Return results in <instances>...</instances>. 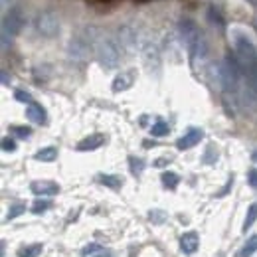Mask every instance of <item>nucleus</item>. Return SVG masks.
Here are the masks:
<instances>
[{
  "label": "nucleus",
  "mask_w": 257,
  "mask_h": 257,
  "mask_svg": "<svg viewBox=\"0 0 257 257\" xmlns=\"http://www.w3.org/2000/svg\"><path fill=\"white\" fill-rule=\"evenodd\" d=\"M149 218H151V222L161 224V222H164V212H161V210H155V212H151V214H149Z\"/></svg>",
  "instance_id": "nucleus-27"
},
{
  "label": "nucleus",
  "mask_w": 257,
  "mask_h": 257,
  "mask_svg": "<svg viewBox=\"0 0 257 257\" xmlns=\"http://www.w3.org/2000/svg\"><path fill=\"white\" fill-rule=\"evenodd\" d=\"M30 188L36 196H54V194L60 192V186L56 182H50V180H36V182H32Z\"/></svg>",
  "instance_id": "nucleus-7"
},
{
  "label": "nucleus",
  "mask_w": 257,
  "mask_h": 257,
  "mask_svg": "<svg viewBox=\"0 0 257 257\" xmlns=\"http://www.w3.org/2000/svg\"><path fill=\"white\" fill-rule=\"evenodd\" d=\"M97 62L105 69H115L121 62V48L113 38H101L95 46Z\"/></svg>",
  "instance_id": "nucleus-2"
},
{
  "label": "nucleus",
  "mask_w": 257,
  "mask_h": 257,
  "mask_svg": "<svg viewBox=\"0 0 257 257\" xmlns=\"http://www.w3.org/2000/svg\"><path fill=\"white\" fill-rule=\"evenodd\" d=\"M48 208H50V202H48V200H36L32 204L34 214H42V212H46Z\"/></svg>",
  "instance_id": "nucleus-24"
},
{
  "label": "nucleus",
  "mask_w": 257,
  "mask_h": 257,
  "mask_svg": "<svg viewBox=\"0 0 257 257\" xmlns=\"http://www.w3.org/2000/svg\"><path fill=\"white\" fill-rule=\"evenodd\" d=\"M255 220H257V204H251L249 210H247V216L243 220V231H247L251 225L255 224Z\"/></svg>",
  "instance_id": "nucleus-18"
},
{
  "label": "nucleus",
  "mask_w": 257,
  "mask_h": 257,
  "mask_svg": "<svg viewBox=\"0 0 257 257\" xmlns=\"http://www.w3.org/2000/svg\"><path fill=\"white\" fill-rule=\"evenodd\" d=\"M180 36H182V40H184L188 52L192 54L194 58H198V56L202 58V56L206 54L204 36H202V32L198 30V26L194 24L192 20H188V18L180 20Z\"/></svg>",
  "instance_id": "nucleus-1"
},
{
  "label": "nucleus",
  "mask_w": 257,
  "mask_h": 257,
  "mask_svg": "<svg viewBox=\"0 0 257 257\" xmlns=\"http://www.w3.org/2000/svg\"><path fill=\"white\" fill-rule=\"evenodd\" d=\"M2 151H4V153H14V151H16V143H14L10 137H4V139H2Z\"/></svg>",
  "instance_id": "nucleus-25"
},
{
  "label": "nucleus",
  "mask_w": 257,
  "mask_h": 257,
  "mask_svg": "<svg viewBox=\"0 0 257 257\" xmlns=\"http://www.w3.org/2000/svg\"><path fill=\"white\" fill-rule=\"evenodd\" d=\"M14 97H16L18 101H22V103H28V105H30V103H34L32 97H30V93H26V91H20V89L14 93Z\"/></svg>",
  "instance_id": "nucleus-26"
},
{
  "label": "nucleus",
  "mask_w": 257,
  "mask_h": 257,
  "mask_svg": "<svg viewBox=\"0 0 257 257\" xmlns=\"http://www.w3.org/2000/svg\"><path fill=\"white\" fill-rule=\"evenodd\" d=\"M103 143H105V135L95 133V135H89V137L81 139V141L77 143V151H81V153H85V151H95Z\"/></svg>",
  "instance_id": "nucleus-8"
},
{
  "label": "nucleus",
  "mask_w": 257,
  "mask_h": 257,
  "mask_svg": "<svg viewBox=\"0 0 257 257\" xmlns=\"http://www.w3.org/2000/svg\"><path fill=\"white\" fill-rule=\"evenodd\" d=\"M26 117L32 121V123H38V125H44L48 121V115H46V109L40 105V103H30L26 107Z\"/></svg>",
  "instance_id": "nucleus-9"
},
{
  "label": "nucleus",
  "mask_w": 257,
  "mask_h": 257,
  "mask_svg": "<svg viewBox=\"0 0 257 257\" xmlns=\"http://www.w3.org/2000/svg\"><path fill=\"white\" fill-rule=\"evenodd\" d=\"M251 159H253V162H257V151H253V155H251Z\"/></svg>",
  "instance_id": "nucleus-30"
},
{
  "label": "nucleus",
  "mask_w": 257,
  "mask_h": 257,
  "mask_svg": "<svg viewBox=\"0 0 257 257\" xmlns=\"http://www.w3.org/2000/svg\"><path fill=\"white\" fill-rule=\"evenodd\" d=\"M34 26H36V32L42 34L44 38H54L60 32V18L52 10H44L36 16Z\"/></svg>",
  "instance_id": "nucleus-5"
},
{
  "label": "nucleus",
  "mask_w": 257,
  "mask_h": 257,
  "mask_svg": "<svg viewBox=\"0 0 257 257\" xmlns=\"http://www.w3.org/2000/svg\"><path fill=\"white\" fill-rule=\"evenodd\" d=\"M24 22H26V18L20 8H12L10 12L4 14V18H2V48L8 46V38L16 36L24 28Z\"/></svg>",
  "instance_id": "nucleus-4"
},
{
  "label": "nucleus",
  "mask_w": 257,
  "mask_h": 257,
  "mask_svg": "<svg viewBox=\"0 0 257 257\" xmlns=\"http://www.w3.org/2000/svg\"><path fill=\"white\" fill-rule=\"evenodd\" d=\"M12 2H14V0H2V8H8Z\"/></svg>",
  "instance_id": "nucleus-29"
},
{
  "label": "nucleus",
  "mask_w": 257,
  "mask_h": 257,
  "mask_svg": "<svg viewBox=\"0 0 257 257\" xmlns=\"http://www.w3.org/2000/svg\"><path fill=\"white\" fill-rule=\"evenodd\" d=\"M10 133H14L18 139H28L32 135V128L30 127H18V125H12L10 127Z\"/></svg>",
  "instance_id": "nucleus-22"
},
{
  "label": "nucleus",
  "mask_w": 257,
  "mask_h": 257,
  "mask_svg": "<svg viewBox=\"0 0 257 257\" xmlns=\"http://www.w3.org/2000/svg\"><path fill=\"white\" fill-rule=\"evenodd\" d=\"M131 83H133V75H131V73H121V75H117L115 81H113V91H115V93L125 91V89L131 87Z\"/></svg>",
  "instance_id": "nucleus-12"
},
{
  "label": "nucleus",
  "mask_w": 257,
  "mask_h": 257,
  "mask_svg": "<svg viewBox=\"0 0 257 257\" xmlns=\"http://www.w3.org/2000/svg\"><path fill=\"white\" fill-rule=\"evenodd\" d=\"M95 28H85L69 42V58L71 60H85L87 54L95 44Z\"/></svg>",
  "instance_id": "nucleus-3"
},
{
  "label": "nucleus",
  "mask_w": 257,
  "mask_h": 257,
  "mask_svg": "<svg viewBox=\"0 0 257 257\" xmlns=\"http://www.w3.org/2000/svg\"><path fill=\"white\" fill-rule=\"evenodd\" d=\"M44 245L42 243H34V245H28V247H20L18 249V257H38L42 253Z\"/></svg>",
  "instance_id": "nucleus-15"
},
{
  "label": "nucleus",
  "mask_w": 257,
  "mask_h": 257,
  "mask_svg": "<svg viewBox=\"0 0 257 257\" xmlns=\"http://www.w3.org/2000/svg\"><path fill=\"white\" fill-rule=\"evenodd\" d=\"M128 164H131V172L133 174H141L143 168H145V161L137 159V157H128Z\"/></svg>",
  "instance_id": "nucleus-21"
},
{
  "label": "nucleus",
  "mask_w": 257,
  "mask_h": 257,
  "mask_svg": "<svg viewBox=\"0 0 257 257\" xmlns=\"http://www.w3.org/2000/svg\"><path fill=\"white\" fill-rule=\"evenodd\" d=\"M83 255L85 257H93V255H103V247L97 245V243H89L83 247Z\"/></svg>",
  "instance_id": "nucleus-23"
},
{
  "label": "nucleus",
  "mask_w": 257,
  "mask_h": 257,
  "mask_svg": "<svg viewBox=\"0 0 257 257\" xmlns=\"http://www.w3.org/2000/svg\"><path fill=\"white\" fill-rule=\"evenodd\" d=\"M249 184L253 186V188H257V168H253V170H249Z\"/></svg>",
  "instance_id": "nucleus-28"
},
{
  "label": "nucleus",
  "mask_w": 257,
  "mask_h": 257,
  "mask_svg": "<svg viewBox=\"0 0 257 257\" xmlns=\"http://www.w3.org/2000/svg\"><path fill=\"white\" fill-rule=\"evenodd\" d=\"M161 180L162 184H164V188H170V190H174L178 186V182H180L178 174H174V172H162Z\"/></svg>",
  "instance_id": "nucleus-16"
},
{
  "label": "nucleus",
  "mask_w": 257,
  "mask_h": 257,
  "mask_svg": "<svg viewBox=\"0 0 257 257\" xmlns=\"http://www.w3.org/2000/svg\"><path fill=\"white\" fill-rule=\"evenodd\" d=\"M168 131H170V127H168L166 121H157V123L151 127V135H153V137H164V135H168Z\"/></svg>",
  "instance_id": "nucleus-19"
},
{
  "label": "nucleus",
  "mask_w": 257,
  "mask_h": 257,
  "mask_svg": "<svg viewBox=\"0 0 257 257\" xmlns=\"http://www.w3.org/2000/svg\"><path fill=\"white\" fill-rule=\"evenodd\" d=\"M119 40H121V46L133 48V46H137V32L131 26H123V28H119Z\"/></svg>",
  "instance_id": "nucleus-11"
},
{
  "label": "nucleus",
  "mask_w": 257,
  "mask_h": 257,
  "mask_svg": "<svg viewBox=\"0 0 257 257\" xmlns=\"http://www.w3.org/2000/svg\"><path fill=\"white\" fill-rule=\"evenodd\" d=\"M198 245H200V237H198L196 231H186V233L180 237V249H182L184 253H188V255L198 249Z\"/></svg>",
  "instance_id": "nucleus-10"
},
{
  "label": "nucleus",
  "mask_w": 257,
  "mask_h": 257,
  "mask_svg": "<svg viewBox=\"0 0 257 257\" xmlns=\"http://www.w3.org/2000/svg\"><path fill=\"white\" fill-rule=\"evenodd\" d=\"M202 137H204V133L200 131V128H190L188 133H184L178 141H176V147L180 149V151H186V149H192L194 145H198L200 141H202Z\"/></svg>",
  "instance_id": "nucleus-6"
},
{
  "label": "nucleus",
  "mask_w": 257,
  "mask_h": 257,
  "mask_svg": "<svg viewBox=\"0 0 257 257\" xmlns=\"http://www.w3.org/2000/svg\"><path fill=\"white\" fill-rule=\"evenodd\" d=\"M24 210H26V206H24L22 202H14V204L8 208V216H6V220H14V218H18Z\"/></svg>",
  "instance_id": "nucleus-20"
},
{
  "label": "nucleus",
  "mask_w": 257,
  "mask_h": 257,
  "mask_svg": "<svg viewBox=\"0 0 257 257\" xmlns=\"http://www.w3.org/2000/svg\"><path fill=\"white\" fill-rule=\"evenodd\" d=\"M99 182L105 184V186H109V188H119V186H123V178H121V176H113V174H101V176H99Z\"/></svg>",
  "instance_id": "nucleus-14"
},
{
  "label": "nucleus",
  "mask_w": 257,
  "mask_h": 257,
  "mask_svg": "<svg viewBox=\"0 0 257 257\" xmlns=\"http://www.w3.org/2000/svg\"><path fill=\"white\" fill-rule=\"evenodd\" d=\"M257 251V235H251L245 243H243V247H241V257H251L253 253Z\"/></svg>",
  "instance_id": "nucleus-17"
},
{
  "label": "nucleus",
  "mask_w": 257,
  "mask_h": 257,
  "mask_svg": "<svg viewBox=\"0 0 257 257\" xmlns=\"http://www.w3.org/2000/svg\"><path fill=\"white\" fill-rule=\"evenodd\" d=\"M36 161H42V162H52L58 159V149L56 147H46V149H40L36 155H34Z\"/></svg>",
  "instance_id": "nucleus-13"
}]
</instances>
